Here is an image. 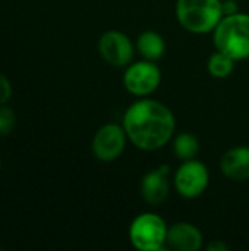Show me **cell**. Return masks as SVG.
Wrapping results in <instances>:
<instances>
[{
    "mask_svg": "<svg viewBox=\"0 0 249 251\" xmlns=\"http://www.w3.org/2000/svg\"><path fill=\"white\" fill-rule=\"evenodd\" d=\"M173 184L183 199H197L205 193L210 184V172L205 163L198 159L185 160L178 168Z\"/></svg>",
    "mask_w": 249,
    "mask_h": 251,
    "instance_id": "cell-6",
    "label": "cell"
},
{
    "mask_svg": "<svg viewBox=\"0 0 249 251\" xmlns=\"http://www.w3.org/2000/svg\"><path fill=\"white\" fill-rule=\"evenodd\" d=\"M223 16V0H176V19L191 34L213 32Z\"/></svg>",
    "mask_w": 249,
    "mask_h": 251,
    "instance_id": "cell-3",
    "label": "cell"
},
{
    "mask_svg": "<svg viewBox=\"0 0 249 251\" xmlns=\"http://www.w3.org/2000/svg\"><path fill=\"white\" fill-rule=\"evenodd\" d=\"M15 122H16L15 112L6 104L0 106V135L1 137L9 135L12 132V129L15 128Z\"/></svg>",
    "mask_w": 249,
    "mask_h": 251,
    "instance_id": "cell-15",
    "label": "cell"
},
{
    "mask_svg": "<svg viewBox=\"0 0 249 251\" xmlns=\"http://www.w3.org/2000/svg\"><path fill=\"white\" fill-rule=\"evenodd\" d=\"M205 249H207V251H229V246L222 240H214Z\"/></svg>",
    "mask_w": 249,
    "mask_h": 251,
    "instance_id": "cell-17",
    "label": "cell"
},
{
    "mask_svg": "<svg viewBox=\"0 0 249 251\" xmlns=\"http://www.w3.org/2000/svg\"><path fill=\"white\" fill-rule=\"evenodd\" d=\"M166 221L153 212H144L134 218L129 225V241L139 251H160L167 240Z\"/></svg>",
    "mask_w": 249,
    "mask_h": 251,
    "instance_id": "cell-4",
    "label": "cell"
},
{
    "mask_svg": "<svg viewBox=\"0 0 249 251\" xmlns=\"http://www.w3.org/2000/svg\"><path fill=\"white\" fill-rule=\"evenodd\" d=\"M170 168L167 165H161L150 172H147L139 185L142 200L150 206H160L166 201L170 193Z\"/></svg>",
    "mask_w": 249,
    "mask_h": 251,
    "instance_id": "cell-9",
    "label": "cell"
},
{
    "mask_svg": "<svg viewBox=\"0 0 249 251\" xmlns=\"http://www.w3.org/2000/svg\"><path fill=\"white\" fill-rule=\"evenodd\" d=\"M220 171L222 174L236 182L249 179V147L248 146H236L225 151L220 159Z\"/></svg>",
    "mask_w": 249,
    "mask_h": 251,
    "instance_id": "cell-11",
    "label": "cell"
},
{
    "mask_svg": "<svg viewBox=\"0 0 249 251\" xmlns=\"http://www.w3.org/2000/svg\"><path fill=\"white\" fill-rule=\"evenodd\" d=\"M216 50L241 62L249 57V13L225 15L213 31Z\"/></svg>",
    "mask_w": 249,
    "mask_h": 251,
    "instance_id": "cell-2",
    "label": "cell"
},
{
    "mask_svg": "<svg viewBox=\"0 0 249 251\" xmlns=\"http://www.w3.org/2000/svg\"><path fill=\"white\" fill-rule=\"evenodd\" d=\"M161 82V71L156 62L138 60L129 63L123 74V87L135 97H148Z\"/></svg>",
    "mask_w": 249,
    "mask_h": 251,
    "instance_id": "cell-5",
    "label": "cell"
},
{
    "mask_svg": "<svg viewBox=\"0 0 249 251\" xmlns=\"http://www.w3.org/2000/svg\"><path fill=\"white\" fill-rule=\"evenodd\" d=\"M135 49L142 59L150 62H157L166 53V41L163 35L158 34L157 31L147 29L138 35L135 41Z\"/></svg>",
    "mask_w": 249,
    "mask_h": 251,
    "instance_id": "cell-12",
    "label": "cell"
},
{
    "mask_svg": "<svg viewBox=\"0 0 249 251\" xmlns=\"http://www.w3.org/2000/svg\"><path fill=\"white\" fill-rule=\"evenodd\" d=\"M235 63H236V60H233L230 56L216 50L214 53L210 54V57L207 60V71L213 78L225 79V78L230 76L232 72L235 71Z\"/></svg>",
    "mask_w": 249,
    "mask_h": 251,
    "instance_id": "cell-14",
    "label": "cell"
},
{
    "mask_svg": "<svg viewBox=\"0 0 249 251\" xmlns=\"http://www.w3.org/2000/svg\"><path fill=\"white\" fill-rule=\"evenodd\" d=\"M122 126L128 140L136 149L156 151L173 138L176 119L166 104L142 97L128 106L122 118Z\"/></svg>",
    "mask_w": 249,
    "mask_h": 251,
    "instance_id": "cell-1",
    "label": "cell"
},
{
    "mask_svg": "<svg viewBox=\"0 0 249 251\" xmlns=\"http://www.w3.org/2000/svg\"><path fill=\"white\" fill-rule=\"evenodd\" d=\"M201 146L198 138L191 132H181L173 138V153L182 162L197 159Z\"/></svg>",
    "mask_w": 249,
    "mask_h": 251,
    "instance_id": "cell-13",
    "label": "cell"
},
{
    "mask_svg": "<svg viewBox=\"0 0 249 251\" xmlns=\"http://www.w3.org/2000/svg\"><path fill=\"white\" fill-rule=\"evenodd\" d=\"M128 141L122 124L110 122L97 129L91 143V150L97 160L109 163L122 156Z\"/></svg>",
    "mask_w": 249,
    "mask_h": 251,
    "instance_id": "cell-7",
    "label": "cell"
},
{
    "mask_svg": "<svg viewBox=\"0 0 249 251\" xmlns=\"http://www.w3.org/2000/svg\"><path fill=\"white\" fill-rule=\"evenodd\" d=\"M12 96V84L10 81L0 72V106L6 104Z\"/></svg>",
    "mask_w": 249,
    "mask_h": 251,
    "instance_id": "cell-16",
    "label": "cell"
},
{
    "mask_svg": "<svg viewBox=\"0 0 249 251\" xmlns=\"http://www.w3.org/2000/svg\"><path fill=\"white\" fill-rule=\"evenodd\" d=\"M0 168H1V162H0Z\"/></svg>",
    "mask_w": 249,
    "mask_h": 251,
    "instance_id": "cell-19",
    "label": "cell"
},
{
    "mask_svg": "<svg viewBox=\"0 0 249 251\" xmlns=\"http://www.w3.org/2000/svg\"><path fill=\"white\" fill-rule=\"evenodd\" d=\"M166 244L178 251H198L204 244V235L189 222H176L167 229Z\"/></svg>",
    "mask_w": 249,
    "mask_h": 251,
    "instance_id": "cell-10",
    "label": "cell"
},
{
    "mask_svg": "<svg viewBox=\"0 0 249 251\" xmlns=\"http://www.w3.org/2000/svg\"><path fill=\"white\" fill-rule=\"evenodd\" d=\"M236 12H239L236 0H223V13L225 15H232Z\"/></svg>",
    "mask_w": 249,
    "mask_h": 251,
    "instance_id": "cell-18",
    "label": "cell"
},
{
    "mask_svg": "<svg viewBox=\"0 0 249 251\" xmlns=\"http://www.w3.org/2000/svg\"><path fill=\"white\" fill-rule=\"evenodd\" d=\"M98 51L106 63L114 68H126L135 54L132 40L122 31H106L98 40Z\"/></svg>",
    "mask_w": 249,
    "mask_h": 251,
    "instance_id": "cell-8",
    "label": "cell"
}]
</instances>
